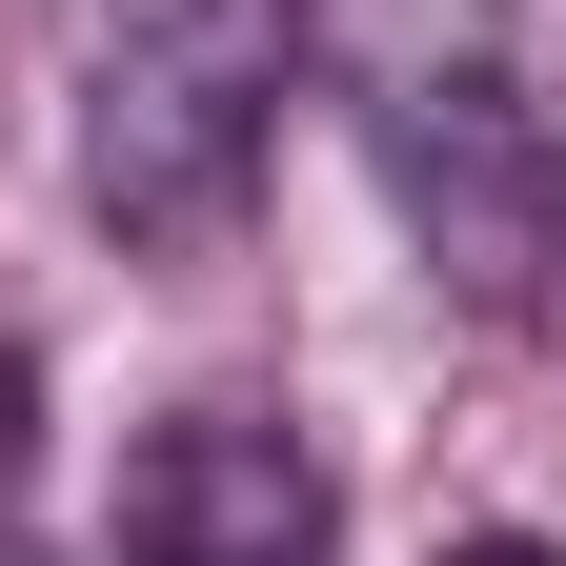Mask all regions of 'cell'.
<instances>
[{
  "mask_svg": "<svg viewBox=\"0 0 566 566\" xmlns=\"http://www.w3.org/2000/svg\"><path fill=\"white\" fill-rule=\"evenodd\" d=\"M283 61H304L283 0H102V41H82V202L142 263H202L243 223Z\"/></svg>",
  "mask_w": 566,
  "mask_h": 566,
  "instance_id": "obj_2",
  "label": "cell"
},
{
  "mask_svg": "<svg viewBox=\"0 0 566 566\" xmlns=\"http://www.w3.org/2000/svg\"><path fill=\"white\" fill-rule=\"evenodd\" d=\"M465 566H546V546H465Z\"/></svg>",
  "mask_w": 566,
  "mask_h": 566,
  "instance_id": "obj_5",
  "label": "cell"
},
{
  "mask_svg": "<svg viewBox=\"0 0 566 566\" xmlns=\"http://www.w3.org/2000/svg\"><path fill=\"white\" fill-rule=\"evenodd\" d=\"M324 546H344V485L283 405H163L102 526V566H324Z\"/></svg>",
  "mask_w": 566,
  "mask_h": 566,
  "instance_id": "obj_3",
  "label": "cell"
},
{
  "mask_svg": "<svg viewBox=\"0 0 566 566\" xmlns=\"http://www.w3.org/2000/svg\"><path fill=\"white\" fill-rule=\"evenodd\" d=\"M546 122H566V102H546Z\"/></svg>",
  "mask_w": 566,
  "mask_h": 566,
  "instance_id": "obj_6",
  "label": "cell"
},
{
  "mask_svg": "<svg viewBox=\"0 0 566 566\" xmlns=\"http://www.w3.org/2000/svg\"><path fill=\"white\" fill-rule=\"evenodd\" d=\"M21 465H41V385H21V344H0V506H21Z\"/></svg>",
  "mask_w": 566,
  "mask_h": 566,
  "instance_id": "obj_4",
  "label": "cell"
},
{
  "mask_svg": "<svg viewBox=\"0 0 566 566\" xmlns=\"http://www.w3.org/2000/svg\"><path fill=\"white\" fill-rule=\"evenodd\" d=\"M283 21H304V82L344 102L365 182L405 202L424 283L526 324L566 283V122L526 82V0H283Z\"/></svg>",
  "mask_w": 566,
  "mask_h": 566,
  "instance_id": "obj_1",
  "label": "cell"
}]
</instances>
